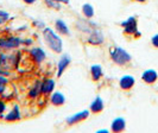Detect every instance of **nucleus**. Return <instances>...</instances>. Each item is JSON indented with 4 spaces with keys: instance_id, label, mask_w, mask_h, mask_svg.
I'll list each match as a JSON object with an SVG mask.
<instances>
[{
    "instance_id": "f257e3e1",
    "label": "nucleus",
    "mask_w": 158,
    "mask_h": 133,
    "mask_svg": "<svg viewBox=\"0 0 158 133\" xmlns=\"http://www.w3.org/2000/svg\"><path fill=\"white\" fill-rule=\"evenodd\" d=\"M43 37H44V40H45V43L49 47V49L55 51L56 54L62 52V50H63V42H62L61 37H58L50 27H44L43 29Z\"/></svg>"
},
{
    "instance_id": "f03ea898",
    "label": "nucleus",
    "mask_w": 158,
    "mask_h": 133,
    "mask_svg": "<svg viewBox=\"0 0 158 133\" xmlns=\"http://www.w3.org/2000/svg\"><path fill=\"white\" fill-rule=\"evenodd\" d=\"M110 54H111L112 61L114 63H117L118 65H125V64L131 62V60H132L131 55L123 48H112L110 50Z\"/></svg>"
},
{
    "instance_id": "7ed1b4c3",
    "label": "nucleus",
    "mask_w": 158,
    "mask_h": 133,
    "mask_svg": "<svg viewBox=\"0 0 158 133\" xmlns=\"http://www.w3.org/2000/svg\"><path fill=\"white\" fill-rule=\"evenodd\" d=\"M23 40L16 37V36H11V37H4V38H0V48L1 49H5V50H11V49H16L20 45Z\"/></svg>"
},
{
    "instance_id": "20e7f679",
    "label": "nucleus",
    "mask_w": 158,
    "mask_h": 133,
    "mask_svg": "<svg viewBox=\"0 0 158 133\" xmlns=\"http://www.w3.org/2000/svg\"><path fill=\"white\" fill-rule=\"evenodd\" d=\"M19 55H5V54H0V68H6L13 65L17 67L18 65V60H19Z\"/></svg>"
},
{
    "instance_id": "39448f33",
    "label": "nucleus",
    "mask_w": 158,
    "mask_h": 133,
    "mask_svg": "<svg viewBox=\"0 0 158 133\" xmlns=\"http://www.w3.org/2000/svg\"><path fill=\"white\" fill-rule=\"evenodd\" d=\"M121 26L124 27V32L126 35H133L138 31V24H137V19L135 17H130L127 20L121 22Z\"/></svg>"
},
{
    "instance_id": "423d86ee",
    "label": "nucleus",
    "mask_w": 158,
    "mask_h": 133,
    "mask_svg": "<svg viewBox=\"0 0 158 133\" xmlns=\"http://www.w3.org/2000/svg\"><path fill=\"white\" fill-rule=\"evenodd\" d=\"M88 117H89V110H81L79 113H75L74 115H71V117L68 118V119H67V124L69 126L75 125V124H79L81 121L86 120Z\"/></svg>"
},
{
    "instance_id": "0eeeda50",
    "label": "nucleus",
    "mask_w": 158,
    "mask_h": 133,
    "mask_svg": "<svg viewBox=\"0 0 158 133\" xmlns=\"http://www.w3.org/2000/svg\"><path fill=\"white\" fill-rule=\"evenodd\" d=\"M157 78H158L157 71L153 70V69H148V70L144 71L142 75V80L145 83H148V85L155 83V82L157 81Z\"/></svg>"
},
{
    "instance_id": "6e6552de",
    "label": "nucleus",
    "mask_w": 158,
    "mask_h": 133,
    "mask_svg": "<svg viewBox=\"0 0 158 133\" xmlns=\"http://www.w3.org/2000/svg\"><path fill=\"white\" fill-rule=\"evenodd\" d=\"M135 80L133 76H131V75H125V76H123V77L120 78V81H119V86L121 89H124V90H128V89H131L132 87L135 86Z\"/></svg>"
},
{
    "instance_id": "1a4fd4ad",
    "label": "nucleus",
    "mask_w": 158,
    "mask_h": 133,
    "mask_svg": "<svg viewBox=\"0 0 158 133\" xmlns=\"http://www.w3.org/2000/svg\"><path fill=\"white\" fill-rule=\"evenodd\" d=\"M105 40V37L101 33V31L96 30V31H93L90 33V36L88 37V43L92 44V45H101Z\"/></svg>"
},
{
    "instance_id": "9d476101",
    "label": "nucleus",
    "mask_w": 158,
    "mask_h": 133,
    "mask_svg": "<svg viewBox=\"0 0 158 133\" xmlns=\"http://www.w3.org/2000/svg\"><path fill=\"white\" fill-rule=\"evenodd\" d=\"M69 63H70V57L68 55H64L61 57L60 62L57 64V77H61V76H62V74H63L64 71H65V69L68 68Z\"/></svg>"
},
{
    "instance_id": "9b49d317",
    "label": "nucleus",
    "mask_w": 158,
    "mask_h": 133,
    "mask_svg": "<svg viewBox=\"0 0 158 133\" xmlns=\"http://www.w3.org/2000/svg\"><path fill=\"white\" fill-rule=\"evenodd\" d=\"M6 121L8 123H11V121H18V120H20L22 119V114H20V108H19V106L16 105V106H13V108L12 110L7 113L5 118H4Z\"/></svg>"
},
{
    "instance_id": "f8f14e48",
    "label": "nucleus",
    "mask_w": 158,
    "mask_h": 133,
    "mask_svg": "<svg viewBox=\"0 0 158 133\" xmlns=\"http://www.w3.org/2000/svg\"><path fill=\"white\" fill-rule=\"evenodd\" d=\"M55 89V81L52 78H45L42 82V94L49 95L51 94Z\"/></svg>"
},
{
    "instance_id": "ddd939ff",
    "label": "nucleus",
    "mask_w": 158,
    "mask_h": 133,
    "mask_svg": "<svg viewBox=\"0 0 158 133\" xmlns=\"http://www.w3.org/2000/svg\"><path fill=\"white\" fill-rule=\"evenodd\" d=\"M126 128V121L124 118H117L112 121L111 130L113 132H123Z\"/></svg>"
},
{
    "instance_id": "4468645a",
    "label": "nucleus",
    "mask_w": 158,
    "mask_h": 133,
    "mask_svg": "<svg viewBox=\"0 0 158 133\" xmlns=\"http://www.w3.org/2000/svg\"><path fill=\"white\" fill-rule=\"evenodd\" d=\"M30 55H31V57L33 58V61L37 63H42L45 60V52H44V50L40 49V48H33V49H31Z\"/></svg>"
},
{
    "instance_id": "2eb2a0df",
    "label": "nucleus",
    "mask_w": 158,
    "mask_h": 133,
    "mask_svg": "<svg viewBox=\"0 0 158 133\" xmlns=\"http://www.w3.org/2000/svg\"><path fill=\"white\" fill-rule=\"evenodd\" d=\"M105 108V105H103V100L100 98V96H96L95 100L92 102L90 105V112L94 113V114H98V113H101Z\"/></svg>"
},
{
    "instance_id": "dca6fc26",
    "label": "nucleus",
    "mask_w": 158,
    "mask_h": 133,
    "mask_svg": "<svg viewBox=\"0 0 158 133\" xmlns=\"http://www.w3.org/2000/svg\"><path fill=\"white\" fill-rule=\"evenodd\" d=\"M50 101L54 106H62L65 102V98L61 92H54L50 98Z\"/></svg>"
},
{
    "instance_id": "f3484780",
    "label": "nucleus",
    "mask_w": 158,
    "mask_h": 133,
    "mask_svg": "<svg viewBox=\"0 0 158 133\" xmlns=\"http://www.w3.org/2000/svg\"><path fill=\"white\" fill-rule=\"evenodd\" d=\"M90 75H92V78H93L94 81H99L103 75L101 65H99V64H93V65L90 67Z\"/></svg>"
},
{
    "instance_id": "a211bd4d",
    "label": "nucleus",
    "mask_w": 158,
    "mask_h": 133,
    "mask_svg": "<svg viewBox=\"0 0 158 133\" xmlns=\"http://www.w3.org/2000/svg\"><path fill=\"white\" fill-rule=\"evenodd\" d=\"M40 94H42V82L37 81V82L33 85V87L30 89L29 96H30L31 99H36V98H38Z\"/></svg>"
},
{
    "instance_id": "6ab92c4d",
    "label": "nucleus",
    "mask_w": 158,
    "mask_h": 133,
    "mask_svg": "<svg viewBox=\"0 0 158 133\" xmlns=\"http://www.w3.org/2000/svg\"><path fill=\"white\" fill-rule=\"evenodd\" d=\"M55 26H56V30L60 32V33H62V35H67V36H69V35H70V31H69V29H68L67 24L64 23L63 20H56Z\"/></svg>"
},
{
    "instance_id": "aec40b11",
    "label": "nucleus",
    "mask_w": 158,
    "mask_h": 133,
    "mask_svg": "<svg viewBox=\"0 0 158 133\" xmlns=\"http://www.w3.org/2000/svg\"><path fill=\"white\" fill-rule=\"evenodd\" d=\"M82 13L85 15L86 18L90 19V18L94 17V7H93L90 4H85V5L82 6Z\"/></svg>"
},
{
    "instance_id": "412c9836",
    "label": "nucleus",
    "mask_w": 158,
    "mask_h": 133,
    "mask_svg": "<svg viewBox=\"0 0 158 133\" xmlns=\"http://www.w3.org/2000/svg\"><path fill=\"white\" fill-rule=\"evenodd\" d=\"M8 86V80L5 75H0V95L4 94V92L6 90Z\"/></svg>"
},
{
    "instance_id": "4be33fe9",
    "label": "nucleus",
    "mask_w": 158,
    "mask_h": 133,
    "mask_svg": "<svg viewBox=\"0 0 158 133\" xmlns=\"http://www.w3.org/2000/svg\"><path fill=\"white\" fill-rule=\"evenodd\" d=\"M45 5H47L49 8H54V10H61V2L58 1H55V0H44Z\"/></svg>"
},
{
    "instance_id": "5701e85b",
    "label": "nucleus",
    "mask_w": 158,
    "mask_h": 133,
    "mask_svg": "<svg viewBox=\"0 0 158 133\" xmlns=\"http://www.w3.org/2000/svg\"><path fill=\"white\" fill-rule=\"evenodd\" d=\"M8 19H10V15L7 12L0 10V25H4L6 22H8Z\"/></svg>"
},
{
    "instance_id": "b1692460",
    "label": "nucleus",
    "mask_w": 158,
    "mask_h": 133,
    "mask_svg": "<svg viewBox=\"0 0 158 133\" xmlns=\"http://www.w3.org/2000/svg\"><path fill=\"white\" fill-rule=\"evenodd\" d=\"M6 110V102L0 99V115Z\"/></svg>"
},
{
    "instance_id": "393cba45",
    "label": "nucleus",
    "mask_w": 158,
    "mask_h": 133,
    "mask_svg": "<svg viewBox=\"0 0 158 133\" xmlns=\"http://www.w3.org/2000/svg\"><path fill=\"white\" fill-rule=\"evenodd\" d=\"M151 43H152V45L155 48H158V33L151 38Z\"/></svg>"
},
{
    "instance_id": "a878e982",
    "label": "nucleus",
    "mask_w": 158,
    "mask_h": 133,
    "mask_svg": "<svg viewBox=\"0 0 158 133\" xmlns=\"http://www.w3.org/2000/svg\"><path fill=\"white\" fill-rule=\"evenodd\" d=\"M33 25H35V26H38L40 29H44V27H45L44 23H43V22H40V20H35V22H33Z\"/></svg>"
},
{
    "instance_id": "bb28decb",
    "label": "nucleus",
    "mask_w": 158,
    "mask_h": 133,
    "mask_svg": "<svg viewBox=\"0 0 158 133\" xmlns=\"http://www.w3.org/2000/svg\"><path fill=\"white\" fill-rule=\"evenodd\" d=\"M25 4H27V5H32V4H35L37 0H23Z\"/></svg>"
},
{
    "instance_id": "cd10ccee",
    "label": "nucleus",
    "mask_w": 158,
    "mask_h": 133,
    "mask_svg": "<svg viewBox=\"0 0 158 133\" xmlns=\"http://www.w3.org/2000/svg\"><path fill=\"white\" fill-rule=\"evenodd\" d=\"M55 1H58L61 4H69L70 2V0H55Z\"/></svg>"
},
{
    "instance_id": "c85d7f7f",
    "label": "nucleus",
    "mask_w": 158,
    "mask_h": 133,
    "mask_svg": "<svg viewBox=\"0 0 158 133\" xmlns=\"http://www.w3.org/2000/svg\"><path fill=\"white\" fill-rule=\"evenodd\" d=\"M24 43H25V44H31L32 40L31 39H26V40H24Z\"/></svg>"
},
{
    "instance_id": "c756f323",
    "label": "nucleus",
    "mask_w": 158,
    "mask_h": 133,
    "mask_svg": "<svg viewBox=\"0 0 158 133\" xmlns=\"http://www.w3.org/2000/svg\"><path fill=\"white\" fill-rule=\"evenodd\" d=\"M107 132H108L107 130H99V131H98V133H107Z\"/></svg>"
},
{
    "instance_id": "7c9ffc66",
    "label": "nucleus",
    "mask_w": 158,
    "mask_h": 133,
    "mask_svg": "<svg viewBox=\"0 0 158 133\" xmlns=\"http://www.w3.org/2000/svg\"><path fill=\"white\" fill-rule=\"evenodd\" d=\"M133 1H138V2H145L146 0H133Z\"/></svg>"
}]
</instances>
